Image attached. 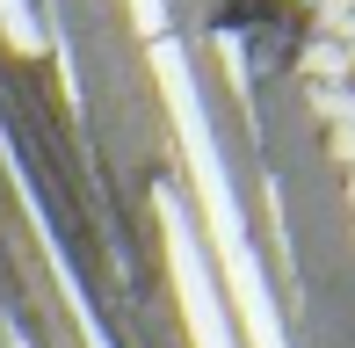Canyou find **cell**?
<instances>
[{
	"label": "cell",
	"mask_w": 355,
	"mask_h": 348,
	"mask_svg": "<svg viewBox=\"0 0 355 348\" xmlns=\"http://www.w3.org/2000/svg\"><path fill=\"white\" fill-rule=\"evenodd\" d=\"M297 66H304V87H341V80H348V51H341V44H327V37L304 44Z\"/></svg>",
	"instance_id": "3"
},
{
	"label": "cell",
	"mask_w": 355,
	"mask_h": 348,
	"mask_svg": "<svg viewBox=\"0 0 355 348\" xmlns=\"http://www.w3.org/2000/svg\"><path fill=\"white\" fill-rule=\"evenodd\" d=\"M153 211H159V232H167V268H174V297H182L189 341H196V348H232V327H225L211 261H203V247H196V225L182 218V203H174L167 189L153 196Z\"/></svg>",
	"instance_id": "2"
},
{
	"label": "cell",
	"mask_w": 355,
	"mask_h": 348,
	"mask_svg": "<svg viewBox=\"0 0 355 348\" xmlns=\"http://www.w3.org/2000/svg\"><path fill=\"white\" fill-rule=\"evenodd\" d=\"M348 73H355V51H348Z\"/></svg>",
	"instance_id": "10"
},
{
	"label": "cell",
	"mask_w": 355,
	"mask_h": 348,
	"mask_svg": "<svg viewBox=\"0 0 355 348\" xmlns=\"http://www.w3.org/2000/svg\"><path fill=\"white\" fill-rule=\"evenodd\" d=\"M0 37H8L22 58L44 51V29H37V15H29V0H0Z\"/></svg>",
	"instance_id": "4"
},
{
	"label": "cell",
	"mask_w": 355,
	"mask_h": 348,
	"mask_svg": "<svg viewBox=\"0 0 355 348\" xmlns=\"http://www.w3.org/2000/svg\"><path fill=\"white\" fill-rule=\"evenodd\" d=\"M334 160L355 174V123H341V131H334Z\"/></svg>",
	"instance_id": "7"
},
{
	"label": "cell",
	"mask_w": 355,
	"mask_h": 348,
	"mask_svg": "<svg viewBox=\"0 0 355 348\" xmlns=\"http://www.w3.org/2000/svg\"><path fill=\"white\" fill-rule=\"evenodd\" d=\"M131 22H138L145 44H159L167 37V0H131Z\"/></svg>",
	"instance_id": "6"
},
{
	"label": "cell",
	"mask_w": 355,
	"mask_h": 348,
	"mask_svg": "<svg viewBox=\"0 0 355 348\" xmlns=\"http://www.w3.org/2000/svg\"><path fill=\"white\" fill-rule=\"evenodd\" d=\"M73 312H80V305H73ZM80 341H87V348H109V341H102V327H94L87 312H80Z\"/></svg>",
	"instance_id": "8"
},
{
	"label": "cell",
	"mask_w": 355,
	"mask_h": 348,
	"mask_svg": "<svg viewBox=\"0 0 355 348\" xmlns=\"http://www.w3.org/2000/svg\"><path fill=\"white\" fill-rule=\"evenodd\" d=\"M312 116H327L334 131L355 123V87H348V80H341V87H312Z\"/></svg>",
	"instance_id": "5"
},
{
	"label": "cell",
	"mask_w": 355,
	"mask_h": 348,
	"mask_svg": "<svg viewBox=\"0 0 355 348\" xmlns=\"http://www.w3.org/2000/svg\"><path fill=\"white\" fill-rule=\"evenodd\" d=\"M348 203H355V174H348Z\"/></svg>",
	"instance_id": "9"
},
{
	"label": "cell",
	"mask_w": 355,
	"mask_h": 348,
	"mask_svg": "<svg viewBox=\"0 0 355 348\" xmlns=\"http://www.w3.org/2000/svg\"><path fill=\"white\" fill-rule=\"evenodd\" d=\"M341 8H355V0H341Z\"/></svg>",
	"instance_id": "11"
},
{
	"label": "cell",
	"mask_w": 355,
	"mask_h": 348,
	"mask_svg": "<svg viewBox=\"0 0 355 348\" xmlns=\"http://www.w3.org/2000/svg\"><path fill=\"white\" fill-rule=\"evenodd\" d=\"M153 73H159V94H167V116H174V138H182V167H189V189H196V218L211 232L218 261H225V290L239 305V327H247V348H290L283 334V312L268 297V276L247 247V211H239V189L225 174V153H218V131L196 102V80H189V58L174 37L153 44Z\"/></svg>",
	"instance_id": "1"
}]
</instances>
